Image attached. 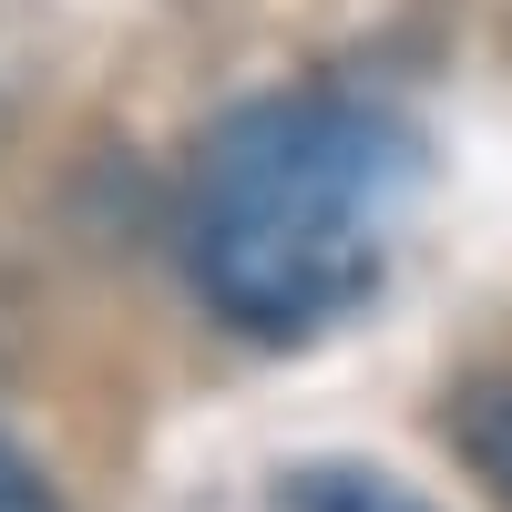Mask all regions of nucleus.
<instances>
[{
    "label": "nucleus",
    "mask_w": 512,
    "mask_h": 512,
    "mask_svg": "<svg viewBox=\"0 0 512 512\" xmlns=\"http://www.w3.org/2000/svg\"><path fill=\"white\" fill-rule=\"evenodd\" d=\"M0 512H52V492L31 482V461H21V451H0Z\"/></svg>",
    "instance_id": "nucleus-2"
},
{
    "label": "nucleus",
    "mask_w": 512,
    "mask_h": 512,
    "mask_svg": "<svg viewBox=\"0 0 512 512\" xmlns=\"http://www.w3.org/2000/svg\"><path fill=\"white\" fill-rule=\"evenodd\" d=\"M420 205L410 123L349 93H277L226 113L195 154L185 267L246 338H328L359 318Z\"/></svg>",
    "instance_id": "nucleus-1"
}]
</instances>
